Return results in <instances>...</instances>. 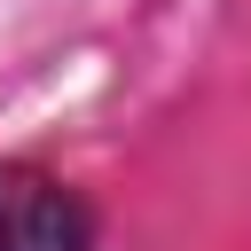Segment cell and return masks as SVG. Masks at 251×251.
I'll return each mask as SVG.
<instances>
[{"label": "cell", "mask_w": 251, "mask_h": 251, "mask_svg": "<svg viewBox=\"0 0 251 251\" xmlns=\"http://www.w3.org/2000/svg\"><path fill=\"white\" fill-rule=\"evenodd\" d=\"M0 251H102V212L63 173L0 157Z\"/></svg>", "instance_id": "cell-1"}]
</instances>
